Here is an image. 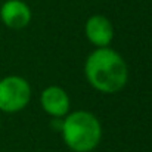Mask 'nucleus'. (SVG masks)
I'll return each mask as SVG.
<instances>
[{"instance_id":"nucleus-1","label":"nucleus","mask_w":152,"mask_h":152,"mask_svg":"<svg viewBox=\"0 0 152 152\" xmlns=\"http://www.w3.org/2000/svg\"><path fill=\"white\" fill-rule=\"evenodd\" d=\"M84 72L87 81L102 93L120 92L129 78V69L118 52L98 48L86 61Z\"/></svg>"},{"instance_id":"nucleus-2","label":"nucleus","mask_w":152,"mask_h":152,"mask_svg":"<svg viewBox=\"0 0 152 152\" xmlns=\"http://www.w3.org/2000/svg\"><path fill=\"white\" fill-rule=\"evenodd\" d=\"M64 142L74 152H90L93 151L102 137V127L99 120L87 112L77 111L69 114L61 127Z\"/></svg>"},{"instance_id":"nucleus-3","label":"nucleus","mask_w":152,"mask_h":152,"mask_svg":"<svg viewBox=\"0 0 152 152\" xmlns=\"http://www.w3.org/2000/svg\"><path fill=\"white\" fill-rule=\"evenodd\" d=\"M31 98V87L27 80L9 75L0 80V111L16 112L24 109Z\"/></svg>"},{"instance_id":"nucleus-4","label":"nucleus","mask_w":152,"mask_h":152,"mask_svg":"<svg viewBox=\"0 0 152 152\" xmlns=\"http://www.w3.org/2000/svg\"><path fill=\"white\" fill-rule=\"evenodd\" d=\"M0 18L6 27L21 30L30 24L31 9L22 0H7L0 7Z\"/></svg>"},{"instance_id":"nucleus-5","label":"nucleus","mask_w":152,"mask_h":152,"mask_svg":"<svg viewBox=\"0 0 152 152\" xmlns=\"http://www.w3.org/2000/svg\"><path fill=\"white\" fill-rule=\"evenodd\" d=\"M86 37L96 48H108L114 39V27L111 21L102 15L90 16L86 22Z\"/></svg>"},{"instance_id":"nucleus-6","label":"nucleus","mask_w":152,"mask_h":152,"mask_svg":"<svg viewBox=\"0 0 152 152\" xmlns=\"http://www.w3.org/2000/svg\"><path fill=\"white\" fill-rule=\"evenodd\" d=\"M42 106L49 115L61 118L69 109V98L62 87L50 86L42 93Z\"/></svg>"},{"instance_id":"nucleus-7","label":"nucleus","mask_w":152,"mask_h":152,"mask_svg":"<svg viewBox=\"0 0 152 152\" xmlns=\"http://www.w3.org/2000/svg\"><path fill=\"white\" fill-rule=\"evenodd\" d=\"M0 124H1V121H0Z\"/></svg>"}]
</instances>
